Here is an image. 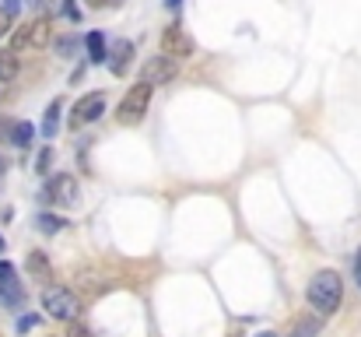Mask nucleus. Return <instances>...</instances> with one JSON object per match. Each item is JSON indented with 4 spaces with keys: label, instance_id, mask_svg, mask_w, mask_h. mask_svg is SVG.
Here are the masks:
<instances>
[{
    "label": "nucleus",
    "instance_id": "f257e3e1",
    "mask_svg": "<svg viewBox=\"0 0 361 337\" xmlns=\"http://www.w3.org/2000/svg\"><path fill=\"white\" fill-rule=\"evenodd\" d=\"M309 306L319 313V317H334L344 302V281L337 271H319L312 281H309Z\"/></svg>",
    "mask_w": 361,
    "mask_h": 337
},
{
    "label": "nucleus",
    "instance_id": "f03ea898",
    "mask_svg": "<svg viewBox=\"0 0 361 337\" xmlns=\"http://www.w3.org/2000/svg\"><path fill=\"white\" fill-rule=\"evenodd\" d=\"M42 309H46V317L71 324V320H78L81 302H78V295H74L71 288H63V285H46V288H42Z\"/></svg>",
    "mask_w": 361,
    "mask_h": 337
},
{
    "label": "nucleus",
    "instance_id": "7ed1b4c3",
    "mask_svg": "<svg viewBox=\"0 0 361 337\" xmlns=\"http://www.w3.org/2000/svg\"><path fill=\"white\" fill-rule=\"evenodd\" d=\"M42 201H46V204H56V208H74V204L81 201V187H78V179H74L71 172H56V176L46 183Z\"/></svg>",
    "mask_w": 361,
    "mask_h": 337
},
{
    "label": "nucleus",
    "instance_id": "20e7f679",
    "mask_svg": "<svg viewBox=\"0 0 361 337\" xmlns=\"http://www.w3.org/2000/svg\"><path fill=\"white\" fill-rule=\"evenodd\" d=\"M147 106H151V85H133L126 95H123V102H120V110H116V119L120 123H140L144 116H147Z\"/></svg>",
    "mask_w": 361,
    "mask_h": 337
},
{
    "label": "nucleus",
    "instance_id": "39448f33",
    "mask_svg": "<svg viewBox=\"0 0 361 337\" xmlns=\"http://www.w3.org/2000/svg\"><path fill=\"white\" fill-rule=\"evenodd\" d=\"M193 49H197V42L190 39V32H186L179 21H172V25L161 28V53H165V57L183 60V57H193Z\"/></svg>",
    "mask_w": 361,
    "mask_h": 337
},
{
    "label": "nucleus",
    "instance_id": "423d86ee",
    "mask_svg": "<svg viewBox=\"0 0 361 337\" xmlns=\"http://www.w3.org/2000/svg\"><path fill=\"white\" fill-rule=\"evenodd\" d=\"M106 112V92H88V95H81L78 102H74V110H71V130H78V126H88V123H95L99 116Z\"/></svg>",
    "mask_w": 361,
    "mask_h": 337
},
{
    "label": "nucleus",
    "instance_id": "0eeeda50",
    "mask_svg": "<svg viewBox=\"0 0 361 337\" xmlns=\"http://www.w3.org/2000/svg\"><path fill=\"white\" fill-rule=\"evenodd\" d=\"M176 78V60L172 57H151L144 67H140V81L144 85H169Z\"/></svg>",
    "mask_w": 361,
    "mask_h": 337
},
{
    "label": "nucleus",
    "instance_id": "6e6552de",
    "mask_svg": "<svg viewBox=\"0 0 361 337\" xmlns=\"http://www.w3.org/2000/svg\"><path fill=\"white\" fill-rule=\"evenodd\" d=\"M0 302H4V306H21V302H25L18 271H14V264H7V260H0Z\"/></svg>",
    "mask_w": 361,
    "mask_h": 337
},
{
    "label": "nucleus",
    "instance_id": "1a4fd4ad",
    "mask_svg": "<svg viewBox=\"0 0 361 337\" xmlns=\"http://www.w3.org/2000/svg\"><path fill=\"white\" fill-rule=\"evenodd\" d=\"M21 32H25V49H42V46H49V39H53L49 18H35V21L21 25Z\"/></svg>",
    "mask_w": 361,
    "mask_h": 337
},
{
    "label": "nucleus",
    "instance_id": "9d476101",
    "mask_svg": "<svg viewBox=\"0 0 361 337\" xmlns=\"http://www.w3.org/2000/svg\"><path fill=\"white\" fill-rule=\"evenodd\" d=\"M106 60H109V71H113V74H126V67H130V60H133V42H130V39H116L113 49L106 53Z\"/></svg>",
    "mask_w": 361,
    "mask_h": 337
},
{
    "label": "nucleus",
    "instance_id": "9b49d317",
    "mask_svg": "<svg viewBox=\"0 0 361 337\" xmlns=\"http://www.w3.org/2000/svg\"><path fill=\"white\" fill-rule=\"evenodd\" d=\"M25 271H28L35 281H49V278H53L49 256H46V253H39V249H32V253H28V260H25Z\"/></svg>",
    "mask_w": 361,
    "mask_h": 337
},
{
    "label": "nucleus",
    "instance_id": "f8f14e48",
    "mask_svg": "<svg viewBox=\"0 0 361 337\" xmlns=\"http://www.w3.org/2000/svg\"><path fill=\"white\" fill-rule=\"evenodd\" d=\"M60 110H63V102L56 99V102H49V110L42 116V137H46V141H53L56 130H60Z\"/></svg>",
    "mask_w": 361,
    "mask_h": 337
},
{
    "label": "nucleus",
    "instance_id": "ddd939ff",
    "mask_svg": "<svg viewBox=\"0 0 361 337\" xmlns=\"http://www.w3.org/2000/svg\"><path fill=\"white\" fill-rule=\"evenodd\" d=\"M85 46H88V60L92 64H106V39H102V32H88L85 35Z\"/></svg>",
    "mask_w": 361,
    "mask_h": 337
},
{
    "label": "nucleus",
    "instance_id": "4468645a",
    "mask_svg": "<svg viewBox=\"0 0 361 337\" xmlns=\"http://www.w3.org/2000/svg\"><path fill=\"white\" fill-rule=\"evenodd\" d=\"M32 137H35V126H32L28 119H21V123L11 126V144H14V148H28Z\"/></svg>",
    "mask_w": 361,
    "mask_h": 337
},
{
    "label": "nucleus",
    "instance_id": "2eb2a0df",
    "mask_svg": "<svg viewBox=\"0 0 361 337\" xmlns=\"http://www.w3.org/2000/svg\"><path fill=\"white\" fill-rule=\"evenodd\" d=\"M46 11H49V18H71V21H81V11L71 4V0H46Z\"/></svg>",
    "mask_w": 361,
    "mask_h": 337
},
{
    "label": "nucleus",
    "instance_id": "dca6fc26",
    "mask_svg": "<svg viewBox=\"0 0 361 337\" xmlns=\"http://www.w3.org/2000/svg\"><path fill=\"white\" fill-rule=\"evenodd\" d=\"M18 78V53L4 49L0 53V81H14Z\"/></svg>",
    "mask_w": 361,
    "mask_h": 337
},
{
    "label": "nucleus",
    "instance_id": "f3484780",
    "mask_svg": "<svg viewBox=\"0 0 361 337\" xmlns=\"http://www.w3.org/2000/svg\"><path fill=\"white\" fill-rule=\"evenodd\" d=\"M63 225L67 222H63V218H56V215H46V211H42V215H35V228H39L42 235H56Z\"/></svg>",
    "mask_w": 361,
    "mask_h": 337
},
{
    "label": "nucleus",
    "instance_id": "a211bd4d",
    "mask_svg": "<svg viewBox=\"0 0 361 337\" xmlns=\"http://www.w3.org/2000/svg\"><path fill=\"white\" fill-rule=\"evenodd\" d=\"M312 334H319V320H316V317H305V320L295 327L291 337H312Z\"/></svg>",
    "mask_w": 361,
    "mask_h": 337
},
{
    "label": "nucleus",
    "instance_id": "6ab92c4d",
    "mask_svg": "<svg viewBox=\"0 0 361 337\" xmlns=\"http://www.w3.org/2000/svg\"><path fill=\"white\" fill-rule=\"evenodd\" d=\"M49 165H53V148H42V151H39V158H35V172H39V176H46V172H49Z\"/></svg>",
    "mask_w": 361,
    "mask_h": 337
},
{
    "label": "nucleus",
    "instance_id": "aec40b11",
    "mask_svg": "<svg viewBox=\"0 0 361 337\" xmlns=\"http://www.w3.org/2000/svg\"><path fill=\"white\" fill-rule=\"evenodd\" d=\"M67 337H95V334H92L85 324H74V320H71V331H67Z\"/></svg>",
    "mask_w": 361,
    "mask_h": 337
},
{
    "label": "nucleus",
    "instance_id": "412c9836",
    "mask_svg": "<svg viewBox=\"0 0 361 337\" xmlns=\"http://www.w3.org/2000/svg\"><path fill=\"white\" fill-rule=\"evenodd\" d=\"M11 25H14V18H11L7 11H0V39H4V35L11 32Z\"/></svg>",
    "mask_w": 361,
    "mask_h": 337
},
{
    "label": "nucleus",
    "instance_id": "4be33fe9",
    "mask_svg": "<svg viewBox=\"0 0 361 337\" xmlns=\"http://www.w3.org/2000/svg\"><path fill=\"white\" fill-rule=\"evenodd\" d=\"M0 11H7V14L14 18V14L21 11V0H4V4H0Z\"/></svg>",
    "mask_w": 361,
    "mask_h": 337
},
{
    "label": "nucleus",
    "instance_id": "5701e85b",
    "mask_svg": "<svg viewBox=\"0 0 361 337\" xmlns=\"http://www.w3.org/2000/svg\"><path fill=\"white\" fill-rule=\"evenodd\" d=\"M56 49H60L63 57H71V53H74V39H60V42H56Z\"/></svg>",
    "mask_w": 361,
    "mask_h": 337
},
{
    "label": "nucleus",
    "instance_id": "b1692460",
    "mask_svg": "<svg viewBox=\"0 0 361 337\" xmlns=\"http://www.w3.org/2000/svg\"><path fill=\"white\" fill-rule=\"evenodd\" d=\"M35 324H39L35 317H21V320H18V331H32Z\"/></svg>",
    "mask_w": 361,
    "mask_h": 337
},
{
    "label": "nucleus",
    "instance_id": "393cba45",
    "mask_svg": "<svg viewBox=\"0 0 361 337\" xmlns=\"http://www.w3.org/2000/svg\"><path fill=\"white\" fill-rule=\"evenodd\" d=\"M355 281H358V288H361V249L355 253Z\"/></svg>",
    "mask_w": 361,
    "mask_h": 337
},
{
    "label": "nucleus",
    "instance_id": "a878e982",
    "mask_svg": "<svg viewBox=\"0 0 361 337\" xmlns=\"http://www.w3.org/2000/svg\"><path fill=\"white\" fill-rule=\"evenodd\" d=\"M179 4H183V0H165V7H172V11H176Z\"/></svg>",
    "mask_w": 361,
    "mask_h": 337
},
{
    "label": "nucleus",
    "instance_id": "bb28decb",
    "mask_svg": "<svg viewBox=\"0 0 361 337\" xmlns=\"http://www.w3.org/2000/svg\"><path fill=\"white\" fill-rule=\"evenodd\" d=\"M88 7H106V0H88Z\"/></svg>",
    "mask_w": 361,
    "mask_h": 337
},
{
    "label": "nucleus",
    "instance_id": "cd10ccee",
    "mask_svg": "<svg viewBox=\"0 0 361 337\" xmlns=\"http://www.w3.org/2000/svg\"><path fill=\"white\" fill-rule=\"evenodd\" d=\"M256 337H277V334H274V331H259Z\"/></svg>",
    "mask_w": 361,
    "mask_h": 337
},
{
    "label": "nucleus",
    "instance_id": "c85d7f7f",
    "mask_svg": "<svg viewBox=\"0 0 361 337\" xmlns=\"http://www.w3.org/2000/svg\"><path fill=\"white\" fill-rule=\"evenodd\" d=\"M0 253H4V235H0Z\"/></svg>",
    "mask_w": 361,
    "mask_h": 337
},
{
    "label": "nucleus",
    "instance_id": "c756f323",
    "mask_svg": "<svg viewBox=\"0 0 361 337\" xmlns=\"http://www.w3.org/2000/svg\"><path fill=\"white\" fill-rule=\"evenodd\" d=\"M0 169H4V162H0Z\"/></svg>",
    "mask_w": 361,
    "mask_h": 337
}]
</instances>
